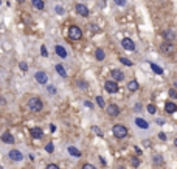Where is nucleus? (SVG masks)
Here are the masks:
<instances>
[{
  "label": "nucleus",
  "instance_id": "1",
  "mask_svg": "<svg viewBox=\"0 0 177 169\" xmlns=\"http://www.w3.org/2000/svg\"><path fill=\"white\" fill-rule=\"evenodd\" d=\"M28 109L31 112H34V113H39V112H42L44 110V103H42V99H40L39 96H33L28 99Z\"/></svg>",
  "mask_w": 177,
  "mask_h": 169
},
{
  "label": "nucleus",
  "instance_id": "2",
  "mask_svg": "<svg viewBox=\"0 0 177 169\" xmlns=\"http://www.w3.org/2000/svg\"><path fill=\"white\" fill-rule=\"evenodd\" d=\"M112 133H113V137H115V138L123 140V138L127 137L129 130H127V127L123 126V124H115V126L112 127Z\"/></svg>",
  "mask_w": 177,
  "mask_h": 169
},
{
  "label": "nucleus",
  "instance_id": "3",
  "mask_svg": "<svg viewBox=\"0 0 177 169\" xmlns=\"http://www.w3.org/2000/svg\"><path fill=\"white\" fill-rule=\"evenodd\" d=\"M69 39L70 40H81L83 39V30L78 25H70L69 26Z\"/></svg>",
  "mask_w": 177,
  "mask_h": 169
},
{
  "label": "nucleus",
  "instance_id": "4",
  "mask_svg": "<svg viewBox=\"0 0 177 169\" xmlns=\"http://www.w3.org/2000/svg\"><path fill=\"white\" fill-rule=\"evenodd\" d=\"M176 50H177V47L173 42H165V44L162 45V53H163V55H166V56L174 55Z\"/></svg>",
  "mask_w": 177,
  "mask_h": 169
},
{
  "label": "nucleus",
  "instance_id": "5",
  "mask_svg": "<svg viewBox=\"0 0 177 169\" xmlns=\"http://www.w3.org/2000/svg\"><path fill=\"white\" fill-rule=\"evenodd\" d=\"M106 113L109 115V117L115 118V117H118V115L121 113V109L117 104H109V106H106Z\"/></svg>",
  "mask_w": 177,
  "mask_h": 169
},
{
  "label": "nucleus",
  "instance_id": "6",
  "mask_svg": "<svg viewBox=\"0 0 177 169\" xmlns=\"http://www.w3.org/2000/svg\"><path fill=\"white\" fill-rule=\"evenodd\" d=\"M104 89H106L107 93H117L120 87H118V82H115V81L109 79V81H106V82H104Z\"/></svg>",
  "mask_w": 177,
  "mask_h": 169
},
{
  "label": "nucleus",
  "instance_id": "7",
  "mask_svg": "<svg viewBox=\"0 0 177 169\" xmlns=\"http://www.w3.org/2000/svg\"><path fill=\"white\" fill-rule=\"evenodd\" d=\"M75 11H76L81 17H88V16H90V9H88L86 5H83V3H76Z\"/></svg>",
  "mask_w": 177,
  "mask_h": 169
},
{
  "label": "nucleus",
  "instance_id": "8",
  "mask_svg": "<svg viewBox=\"0 0 177 169\" xmlns=\"http://www.w3.org/2000/svg\"><path fill=\"white\" fill-rule=\"evenodd\" d=\"M121 47H123L126 51H135V42L129 37H124L121 40Z\"/></svg>",
  "mask_w": 177,
  "mask_h": 169
},
{
  "label": "nucleus",
  "instance_id": "9",
  "mask_svg": "<svg viewBox=\"0 0 177 169\" xmlns=\"http://www.w3.org/2000/svg\"><path fill=\"white\" fill-rule=\"evenodd\" d=\"M34 79H36V82H39L40 85H45L47 82H48V76H47L45 71H36Z\"/></svg>",
  "mask_w": 177,
  "mask_h": 169
},
{
  "label": "nucleus",
  "instance_id": "10",
  "mask_svg": "<svg viewBox=\"0 0 177 169\" xmlns=\"http://www.w3.org/2000/svg\"><path fill=\"white\" fill-rule=\"evenodd\" d=\"M8 155H10V158L12 161H22L23 160V154L20 152V151H17V149H11Z\"/></svg>",
  "mask_w": 177,
  "mask_h": 169
},
{
  "label": "nucleus",
  "instance_id": "11",
  "mask_svg": "<svg viewBox=\"0 0 177 169\" xmlns=\"http://www.w3.org/2000/svg\"><path fill=\"white\" fill-rule=\"evenodd\" d=\"M110 76H112V81H115V82H121L124 79V73L121 70H112Z\"/></svg>",
  "mask_w": 177,
  "mask_h": 169
},
{
  "label": "nucleus",
  "instance_id": "12",
  "mask_svg": "<svg viewBox=\"0 0 177 169\" xmlns=\"http://www.w3.org/2000/svg\"><path fill=\"white\" fill-rule=\"evenodd\" d=\"M165 110H166V113H176L177 112V104L176 103H173V101H166L165 103Z\"/></svg>",
  "mask_w": 177,
  "mask_h": 169
},
{
  "label": "nucleus",
  "instance_id": "13",
  "mask_svg": "<svg viewBox=\"0 0 177 169\" xmlns=\"http://www.w3.org/2000/svg\"><path fill=\"white\" fill-rule=\"evenodd\" d=\"M30 133H31V137L36 138V140H39V138L44 137V130L40 129V127H33V129L30 130Z\"/></svg>",
  "mask_w": 177,
  "mask_h": 169
},
{
  "label": "nucleus",
  "instance_id": "14",
  "mask_svg": "<svg viewBox=\"0 0 177 169\" xmlns=\"http://www.w3.org/2000/svg\"><path fill=\"white\" fill-rule=\"evenodd\" d=\"M140 89V84H138V81L137 79H131L127 82V90L129 92H137Z\"/></svg>",
  "mask_w": 177,
  "mask_h": 169
},
{
  "label": "nucleus",
  "instance_id": "15",
  "mask_svg": "<svg viewBox=\"0 0 177 169\" xmlns=\"http://www.w3.org/2000/svg\"><path fill=\"white\" fill-rule=\"evenodd\" d=\"M135 124H137V127H140V129H149V123L145 119V118H135Z\"/></svg>",
  "mask_w": 177,
  "mask_h": 169
},
{
  "label": "nucleus",
  "instance_id": "16",
  "mask_svg": "<svg viewBox=\"0 0 177 169\" xmlns=\"http://www.w3.org/2000/svg\"><path fill=\"white\" fill-rule=\"evenodd\" d=\"M163 37H165L166 42H173L176 39V33L173 30H166V31H163Z\"/></svg>",
  "mask_w": 177,
  "mask_h": 169
},
{
  "label": "nucleus",
  "instance_id": "17",
  "mask_svg": "<svg viewBox=\"0 0 177 169\" xmlns=\"http://www.w3.org/2000/svg\"><path fill=\"white\" fill-rule=\"evenodd\" d=\"M54 51H56V55H58L59 58H62V59L67 58V50L64 48L62 45H56V47H54Z\"/></svg>",
  "mask_w": 177,
  "mask_h": 169
},
{
  "label": "nucleus",
  "instance_id": "18",
  "mask_svg": "<svg viewBox=\"0 0 177 169\" xmlns=\"http://www.w3.org/2000/svg\"><path fill=\"white\" fill-rule=\"evenodd\" d=\"M2 141H3V143H6V144H12V143H14V137H12L10 132H5L2 135Z\"/></svg>",
  "mask_w": 177,
  "mask_h": 169
},
{
  "label": "nucleus",
  "instance_id": "19",
  "mask_svg": "<svg viewBox=\"0 0 177 169\" xmlns=\"http://www.w3.org/2000/svg\"><path fill=\"white\" fill-rule=\"evenodd\" d=\"M31 3H33V6H34L36 9H39V11H44V8H45L44 0H31Z\"/></svg>",
  "mask_w": 177,
  "mask_h": 169
},
{
  "label": "nucleus",
  "instance_id": "20",
  "mask_svg": "<svg viewBox=\"0 0 177 169\" xmlns=\"http://www.w3.org/2000/svg\"><path fill=\"white\" fill-rule=\"evenodd\" d=\"M95 58H97V60H104L106 59V53L103 48H97L95 50Z\"/></svg>",
  "mask_w": 177,
  "mask_h": 169
},
{
  "label": "nucleus",
  "instance_id": "21",
  "mask_svg": "<svg viewBox=\"0 0 177 169\" xmlns=\"http://www.w3.org/2000/svg\"><path fill=\"white\" fill-rule=\"evenodd\" d=\"M69 154H70V155H73V157H76V158H79L81 155H83V154H81V151H79V149H76L75 146H69Z\"/></svg>",
  "mask_w": 177,
  "mask_h": 169
},
{
  "label": "nucleus",
  "instance_id": "22",
  "mask_svg": "<svg viewBox=\"0 0 177 169\" xmlns=\"http://www.w3.org/2000/svg\"><path fill=\"white\" fill-rule=\"evenodd\" d=\"M56 71H58V75L61 76V78H67V71H65V68H64V65H61V64H58L56 67Z\"/></svg>",
  "mask_w": 177,
  "mask_h": 169
},
{
  "label": "nucleus",
  "instance_id": "23",
  "mask_svg": "<svg viewBox=\"0 0 177 169\" xmlns=\"http://www.w3.org/2000/svg\"><path fill=\"white\" fill-rule=\"evenodd\" d=\"M152 163L154 165H163V157H162V155L160 154H155V155H152Z\"/></svg>",
  "mask_w": 177,
  "mask_h": 169
},
{
  "label": "nucleus",
  "instance_id": "24",
  "mask_svg": "<svg viewBox=\"0 0 177 169\" xmlns=\"http://www.w3.org/2000/svg\"><path fill=\"white\" fill-rule=\"evenodd\" d=\"M151 68H152V71L155 73V75H163V68L159 67L157 64H151Z\"/></svg>",
  "mask_w": 177,
  "mask_h": 169
},
{
  "label": "nucleus",
  "instance_id": "25",
  "mask_svg": "<svg viewBox=\"0 0 177 169\" xmlns=\"http://www.w3.org/2000/svg\"><path fill=\"white\" fill-rule=\"evenodd\" d=\"M140 158H138V155H134V157H131V165L134 166V168H138L140 166Z\"/></svg>",
  "mask_w": 177,
  "mask_h": 169
},
{
  "label": "nucleus",
  "instance_id": "26",
  "mask_svg": "<svg viewBox=\"0 0 177 169\" xmlns=\"http://www.w3.org/2000/svg\"><path fill=\"white\" fill-rule=\"evenodd\" d=\"M120 62H121V64H124V65H127V67H132V65H134L132 60H131V59H127V58H124V56H121V58H120Z\"/></svg>",
  "mask_w": 177,
  "mask_h": 169
},
{
  "label": "nucleus",
  "instance_id": "27",
  "mask_svg": "<svg viewBox=\"0 0 177 169\" xmlns=\"http://www.w3.org/2000/svg\"><path fill=\"white\" fill-rule=\"evenodd\" d=\"M97 104L101 107V109H104L106 107V103H104V98L103 96H97Z\"/></svg>",
  "mask_w": 177,
  "mask_h": 169
},
{
  "label": "nucleus",
  "instance_id": "28",
  "mask_svg": "<svg viewBox=\"0 0 177 169\" xmlns=\"http://www.w3.org/2000/svg\"><path fill=\"white\" fill-rule=\"evenodd\" d=\"M146 109H148V112L151 113V115H154L155 112H157V107H155V104H148Z\"/></svg>",
  "mask_w": 177,
  "mask_h": 169
},
{
  "label": "nucleus",
  "instance_id": "29",
  "mask_svg": "<svg viewBox=\"0 0 177 169\" xmlns=\"http://www.w3.org/2000/svg\"><path fill=\"white\" fill-rule=\"evenodd\" d=\"M92 132H95V133L98 135V137H104V135H103V132H101V129H99L98 126H92Z\"/></svg>",
  "mask_w": 177,
  "mask_h": 169
},
{
  "label": "nucleus",
  "instance_id": "30",
  "mask_svg": "<svg viewBox=\"0 0 177 169\" xmlns=\"http://www.w3.org/2000/svg\"><path fill=\"white\" fill-rule=\"evenodd\" d=\"M45 151L48 152V154H53V151H54V146H53V143H47V146H45Z\"/></svg>",
  "mask_w": 177,
  "mask_h": 169
},
{
  "label": "nucleus",
  "instance_id": "31",
  "mask_svg": "<svg viewBox=\"0 0 177 169\" xmlns=\"http://www.w3.org/2000/svg\"><path fill=\"white\" fill-rule=\"evenodd\" d=\"M19 68L22 70L23 73H25V71H28V64H26V62H20V64H19Z\"/></svg>",
  "mask_w": 177,
  "mask_h": 169
},
{
  "label": "nucleus",
  "instance_id": "32",
  "mask_svg": "<svg viewBox=\"0 0 177 169\" xmlns=\"http://www.w3.org/2000/svg\"><path fill=\"white\" fill-rule=\"evenodd\" d=\"M168 95H169V98H173V99H176V98H177V90H176V89H169Z\"/></svg>",
  "mask_w": 177,
  "mask_h": 169
},
{
  "label": "nucleus",
  "instance_id": "33",
  "mask_svg": "<svg viewBox=\"0 0 177 169\" xmlns=\"http://www.w3.org/2000/svg\"><path fill=\"white\" fill-rule=\"evenodd\" d=\"M78 87H79V89H83V90H86L88 87V84L86 82V81H78Z\"/></svg>",
  "mask_w": 177,
  "mask_h": 169
},
{
  "label": "nucleus",
  "instance_id": "34",
  "mask_svg": "<svg viewBox=\"0 0 177 169\" xmlns=\"http://www.w3.org/2000/svg\"><path fill=\"white\" fill-rule=\"evenodd\" d=\"M40 55H42L44 58H47V56H48V51H47V47H45V45H42V47H40Z\"/></svg>",
  "mask_w": 177,
  "mask_h": 169
},
{
  "label": "nucleus",
  "instance_id": "35",
  "mask_svg": "<svg viewBox=\"0 0 177 169\" xmlns=\"http://www.w3.org/2000/svg\"><path fill=\"white\" fill-rule=\"evenodd\" d=\"M54 9H56V14H59V16H62L64 12H65V11H64V8H62V6H61V5H58L56 8H54Z\"/></svg>",
  "mask_w": 177,
  "mask_h": 169
},
{
  "label": "nucleus",
  "instance_id": "36",
  "mask_svg": "<svg viewBox=\"0 0 177 169\" xmlns=\"http://www.w3.org/2000/svg\"><path fill=\"white\" fill-rule=\"evenodd\" d=\"M81 169H97V168H95L92 163H84L83 165V168H81Z\"/></svg>",
  "mask_w": 177,
  "mask_h": 169
},
{
  "label": "nucleus",
  "instance_id": "37",
  "mask_svg": "<svg viewBox=\"0 0 177 169\" xmlns=\"http://www.w3.org/2000/svg\"><path fill=\"white\" fill-rule=\"evenodd\" d=\"M159 138H160L162 141H166V140H168V135H166L165 132H160V133H159Z\"/></svg>",
  "mask_w": 177,
  "mask_h": 169
},
{
  "label": "nucleus",
  "instance_id": "38",
  "mask_svg": "<svg viewBox=\"0 0 177 169\" xmlns=\"http://www.w3.org/2000/svg\"><path fill=\"white\" fill-rule=\"evenodd\" d=\"M115 5H118V6H126V0H113Z\"/></svg>",
  "mask_w": 177,
  "mask_h": 169
},
{
  "label": "nucleus",
  "instance_id": "39",
  "mask_svg": "<svg viewBox=\"0 0 177 169\" xmlns=\"http://www.w3.org/2000/svg\"><path fill=\"white\" fill-rule=\"evenodd\" d=\"M47 90H48V93H51V95L56 93V89H54L53 85H48V87H47Z\"/></svg>",
  "mask_w": 177,
  "mask_h": 169
},
{
  "label": "nucleus",
  "instance_id": "40",
  "mask_svg": "<svg viewBox=\"0 0 177 169\" xmlns=\"http://www.w3.org/2000/svg\"><path fill=\"white\" fill-rule=\"evenodd\" d=\"M47 169H59V166H58V165H54V163H50L48 166H47Z\"/></svg>",
  "mask_w": 177,
  "mask_h": 169
},
{
  "label": "nucleus",
  "instance_id": "41",
  "mask_svg": "<svg viewBox=\"0 0 177 169\" xmlns=\"http://www.w3.org/2000/svg\"><path fill=\"white\" fill-rule=\"evenodd\" d=\"M84 104H86V107H88V109H93V104L90 103V101H86Z\"/></svg>",
  "mask_w": 177,
  "mask_h": 169
},
{
  "label": "nucleus",
  "instance_id": "42",
  "mask_svg": "<svg viewBox=\"0 0 177 169\" xmlns=\"http://www.w3.org/2000/svg\"><path fill=\"white\" fill-rule=\"evenodd\" d=\"M135 147V154H137V155H141V149H140V147L138 146H134Z\"/></svg>",
  "mask_w": 177,
  "mask_h": 169
},
{
  "label": "nucleus",
  "instance_id": "43",
  "mask_svg": "<svg viewBox=\"0 0 177 169\" xmlns=\"http://www.w3.org/2000/svg\"><path fill=\"white\" fill-rule=\"evenodd\" d=\"M140 109H141V103H137V104H135V110L140 112Z\"/></svg>",
  "mask_w": 177,
  "mask_h": 169
},
{
  "label": "nucleus",
  "instance_id": "44",
  "mask_svg": "<svg viewBox=\"0 0 177 169\" xmlns=\"http://www.w3.org/2000/svg\"><path fill=\"white\" fill-rule=\"evenodd\" d=\"M99 161H101V165H104V166H106V160H104V157H99Z\"/></svg>",
  "mask_w": 177,
  "mask_h": 169
},
{
  "label": "nucleus",
  "instance_id": "45",
  "mask_svg": "<svg viewBox=\"0 0 177 169\" xmlns=\"http://www.w3.org/2000/svg\"><path fill=\"white\" fill-rule=\"evenodd\" d=\"M157 124H160V126H163V124H165V121H163V119H157Z\"/></svg>",
  "mask_w": 177,
  "mask_h": 169
},
{
  "label": "nucleus",
  "instance_id": "46",
  "mask_svg": "<svg viewBox=\"0 0 177 169\" xmlns=\"http://www.w3.org/2000/svg\"><path fill=\"white\" fill-rule=\"evenodd\" d=\"M174 89H176V90H177V79H176V81H174Z\"/></svg>",
  "mask_w": 177,
  "mask_h": 169
},
{
  "label": "nucleus",
  "instance_id": "47",
  "mask_svg": "<svg viewBox=\"0 0 177 169\" xmlns=\"http://www.w3.org/2000/svg\"><path fill=\"white\" fill-rule=\"evenodd\" d=\"M174 146H176V147H177V138H176V140H174Z\"/></svg>",
  "mask_w": 177,
  "mask_h": 169
},
{
  "label": "nucleus",
  "instance_id": "48",
  "mask_svg": "<svg viewBox=\"0 0 177 169\" xmlns=\"http://www.w3.org/2000/svg\"><path fill=\"white\" fill-rule=\"evenodd\" d=\"M16 2H19V3H22V2H25V0H16Z\"/></svg>",
  "mask_w": 177,
  "mask_h": 169
},
{
  "label": "nucleus",
  "instance_id": "49",
  "mask_svg": "<svg viewBox=\"0 0 177 169\" xmlns=\"http://www.w3.org/2000/svg\"><path fill=\"white\" fill-rule=\"evenodd\" d=\"M0 5H2V0H0Z\"/></svg>",
  "mask_w": 177,
  "mask_h": 169
}]
</instances>
